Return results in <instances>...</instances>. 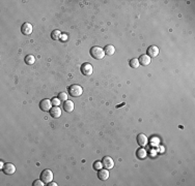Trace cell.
Here are the masks:
<instances>
[{
    "label": "cell",
    "mask_w": 195,
    "mask_h": 186,
    "mask_svg": "<svg viewBox=\"0 0 195 186\" xmlns=\"http://www.w3.org/2000/svg\"><path fill=\"white\" fill-rule=\"evenodd\" d=\"M90 55L97 60H101L105 57V51L100 47H92L90 50Z\"/></svg>",
    "instance_id": "6da1fadb"
},
{
    "label": "cell",
    "mask_w": 195,
    "mask_h": 186,
    "mask_svg": "<svg viewBox=\"0 0 195 186\" xmlns=\"http://www.w3.org/2000/svg\"><path fill=\"white\" fill-rule=\"evenodd\" d=\"M69 93H70V95H72L73 97H79V96H81V94L83 93V89H82L81 86H79V85H72L69 87Z\"/></svg>",
    "instance_id": "7a4b0ae2"
},
{
    "label": "cell",
    "mask_w": 195,
    "mask_h": 186,
    "mask_svg": "<svg viewBox=\"0 0 195 186\" xmlns=\"http://www.w3.org/2000/svg\"><path fill=\"white\" fill-rule=\"evenodd\" d=\"M41 179L44 181L45 183H50L52 180H53V173H52L51 170H44L41 174Z\"/></svg>",
    "instance_id": "3957f363"
},
{
    "label": "cell",
    "mask_w": 195,
    "mask_h": 186,
    "mask_svg": "<svg viewBox=\"0 0 195 186\" xmlns=\"http://www.w3.org/2000/svg\"><path fill=\"white\" fill-rule=\"evenodd\" d=\"M81 72L83 73L84 75H86V77H89V75H92V72H94V68H92V65L90 63H83L81 65Z\"/></svg>",
    "instance_id": "277c9868"
},
{
    "label": "cell",
    "mask_w": 195,
    "mask_h": 186,
    "mask_svg": "<svg viewBox=\"0 0 195 186\" xmlns=\"http://www.w3.org/2000/svg\"><path fill=\"white\" fill-rule=\"evenodd\" d=\"M102 163H103L104 168H106L107 170H111V168H114V160L110 156L104 157L103 160H102Z\"/></svg>",
    "instance_id": "5b68a950"
},
{
    "label": "cell",
    "mask_w": 195,
    "mask_h": 186,
    "mask_svg": "<svg viewBox=\"0 0 195 186\" xmlns=\"http://www.w3.org/2000/svg\"><path fill=\"white\" fill-rule=\"evenodd\" d=\"M52 103L51 100H49V99H43L42 101L40 103V109L42 110V111L44 112H48L50 110L52 109Z\"/></svg>",
    "instance_id": "8992f818"
},
{
    "label": "cell",
    "mask_w": 195,
    "mask_h": 186,
    "mask_svg": "<svg viewBox=\"0 0 195 186\" xmlns=\"http://www.w3.org/2000/svg\"><path fill=\"white\" fill-rule=\"evenodd\" d=\"M2 171H3V173L5 175H13V174H15V172H16V166H15L13 163H8L3 166Z\"/></svg>",
    "instance_id": "52a82bcc"
},
{
    "label": "cell",
    "mask_w": 195,
    "mask_h": 186,
    "mask_svg": "<svg viewBox=\"0 0 195 186\" xmlns=\"http://www.w3.org/2000/svg\"><path fill=\"white\" fill-rule=\"evenodd\" d=\"M21 32L24 35H30L32 33V25L30 23H24L21 27Z\"/></svg>",
    "instance_id": "ba28073f"
},
{
    "label": "cell",
    "mask_w": 195,
    "mask_h": 186,
    "mask_svg": "<svg viewBox=\"0 0 195 186\" xmlns=\"http://www.w3.org/2000/svg\"><path fill=\"white\" fill-rule=\"evenodd\" d=\"M137 143L139 146L141 147H144L147 145V143H148V140H147V137L146 135H143V133H140V135H138L137 137Z\"/></svg>",
    "instance_id": "9c48e42d"
},
{
    "label": "cell",
    "mask_w": 195,
    "mask_h": 186,
    "mask_svg": "<svg viewBox=\"0 0 195 186\" xmlns=\"http://www.w3.org/2000/svg\"><path fill=\"white\" fill-rule=\"evenodd\" d=\"M158 54H159V49H158V47L151 46V47L147 48V54H146V55H148L151 58L158 56Z\"/></svg>",
    "instance_id": "30bf717a"
},
{
    "label": "cell",
    "mask_w": 195,
    "mask_h": 186,
    "mask_svg": "<svg viewBox=\"0 0 195 186\" xmlns=\"http://www.w3.org/2000/svg\"><path fill=\"white\" fill-rule=\"evenodd\" d=\"M50 115H51L52 118H59L60 116H61V110L59 109V107H54L52 108L51 110H50Z\"/></svg>",
    "instance_id": "8fae6325"
},
{
    "label": "cell",
    "mask_w": 195,
    "mask_h": 186,
    "mask_svg": "<svg viewBox=\"0 0 195 186\" xmlns=\"http://www.w3.org/2000/svg\"><path fill=\"white\" fill-rule=\"evenodd\" d=\"M98 177H99L100 180L102 181H106L108 178H109V172H108L107 168H105V170H100L99 173H98Z\"/></svg>",
    "instance_id": "7c38bea8"
},
{
    "label": "cell",
    "mask_w": 195,
    "mask_h": 186,
    "mask_svg": "<svg viewBox=\"0 0 195 186\" xmlns=\"http://www.w3.org/2000/svg\"><path fill=\"white\" fill-rule=\"evenodd\" d=\"M139 64H141V65H143V66H146V65H148L149 63H151V57H149L148 55H141L139 57Z\"/></svg>",
    "instance_id": "4fadbf2b"
},
{
    "label": "cell",
    "mask_w": 195,
    "mask_h": 186,
    "mask_svg": "<svg viewBox=\"0 0 195 186\" xmlns=\"http://www.w3.org/2000/svg\"><path fill=\"white\" fill-rule=\"evenodd\" d=\"M64 109L66 112H68V113H71V112H73L74 110V103L71 100H66L64 103Z\"/></svg>",
    "instance_id": "5bb4252c"
},
{
    "label": "cell",
    "mask_w": 195,
    "mask_h": 186,
    "mask_svg": "<svg viewBox=\"0 0 195 186\" xmlns=\"http://www.w3.org/2000/svg\"><path fill=\"white\" fill-rule=\"evenodd\" d=\"M136 156H137L139 159H144V158H146V157L147 156L146 150V149H143V148L138 149L137 152H136Z\"/></svg>",
    "instance_id": "9a60e30c"
},
{
    "label": "cell",
    "mask_w": 195,
    "mask_h": 186,
    "mask_svg": "<svg viewBox=\"0 0 195 186\" xmlns=\"http://www.w3.org/2000/svg\"><path fill=\"white\" fill-rule=\"evenodd\" d=\"M104 51H105V54H106V55L112 56L114 53H115V48H114L113 46H111V45H108V46L105 47Z\"/></svg>",
    "instance_id": "2e32d148"
},
{
    "label": "cell",
    "mask_w": 195,
    "mask_h": 186,
    "mask_svg": "<svg viewBox=\"0 0 195 186\" xmlns=\"http://www.w3.org/2000/svg\"><path fill=\"white\" fill-rule=\"evenodd\" d=\"M24 60H25V63L28 64V65H32L35 62V58H34L33 55H27Z\"/></svg>",
    "instance_id": "e0dca14e"
},
{
    "label": "cell",
    "mask_w": 195,
    "mask_h": 186,
    "mask_svg": "<svg viewBox=\"0 0 195 186\" xmlns=\"http://www.w3.org/2000/svg\"><path fill=\"white\" fill-rule=\"evenodd\" d=\"M51 37H52V40H58L61 37V33H60L59 30H54L51 33Z\"/></svg>",
    "instance_id": "ac0fdd59"
},
{
    "label": "cell",
    "mask_w": 195,
    "mask_h": 186,
    "mask_svg": "<svg viewBox=\"0 0 195 186\" xmlns=\"http://www.w3.org/2000/svg\"><path fill=\"white\" fill-rule=\"evenodd\" d=\"M130 66H131L132 68H138L139 67V60H138L137 58L132 59L131 61H130Z\"/></svg>",
    "instance_id": "d6986e66"
},
{
    "label": "cell",
    "mask_w": 195,
    "mask_h": 186,
    "mask_svg": "<svg viewBox=\"0 0 195 186\" xmlns=\"http://www.w3.org/2000/svg\"><path fill=\"white\" fill-rule=\"evenodd\" d=\"M58 98L60 99V101H66L68 100V94L66 92H60L58 95Z\"/></svg>",
    "instance_id": "ffe728a7"
},
{
    "label": "cell",
    "mask_w": 195,
    "mask_h": 186,
    "mask_svg": "<svg viewBox=\"0 0 195 186\" xmlns=\"http://www.w3.org/2000/svg\"><path fill=\"white\" fill-rule=\"evenodd\" d=\"M102 166H103V163H102L101 161H96V163H94V168L96 171H100L102 168Z\"/></svg>",
    "instance_id": "44dd1931"
},
{
    "label": "cell",
    "mask_w": 195,
    "mask_h": 186,
    "mask_svg": "<svg viewBox=\"0 0 195 186\" xmlns=\"http://www.w3.org/2000/svg\"><path fill=\"white\" fill-rule=\"evenodd\" d=\"M52 105H54V107H58V105H60V99L59 98H56V97H54L53 99L51 100Z\"/></svg>",
    "instance_id": "7402d4cb"
},
{
    "label": "cell",
    "mask_w": 195,
    "mask_h": 186,
    "mask_svg": "<svg viewBox=\"0 0 195 186\" xmlns=\"http://www.w3.org/2000/svg\"><path fill=\"white\" fill-rule=\"evenodd\" d=\"M33 185H34V186H44V185H45V182L42 180V179H41V180L38 179V180H35V181H34V182H33Z\"/></svg>",
    "instance_id": "603a6c76"
},
{
    "label": "cell",
    "mask_w": 195,
    "mask_h": 186,
    "mask_svg": "<svg viewBox=\"0 0 195 186\" xmlns=\"http://www.w3.org/2000/svg\"><path fill=\"white\" fill-rule=\"evenodd\" d=\"M61 40H68V36H66H66H62V34H61Z\"/></svg>",
    "instance_id": "cb8c5ba5"
},
{
    "label": "cell",
    "mask_w": 195,
    "mask_h": 186,
    "mask_svg": "<svg viewBox=\"0 0 195 186\" xmlns=\"http://www.w3.org/2000/svg\"><path fill=\"white\" fill-rule=\"evenodd\" d=\"M49 186H57V184H56L55 182H50V184Z\"/></svg>",
    "instance_id": "d4e9b609"
}]
</instances>
